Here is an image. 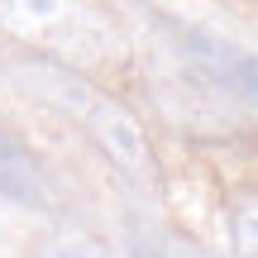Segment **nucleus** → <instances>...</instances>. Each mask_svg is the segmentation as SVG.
Masks as SVG:
<instances>
[{
    "label": "nucleus",
    "instance_id": "nucleus-1",
    "mask_svg": "<svg viewBox=\"0 0 258 258\" xmlns=\"http://www.w3.org/2000/svg\"><path fill=\"white\" fill-rule=\"evenodd\" d=\"M19 82L43 105H53L62 120H72L82 129L96 144V153H101L129 186H139V191H148V196H163L158 148H153V139H148L144 120H139L124 101H115L110 91L86 82L77 67H62V62H53V57H48V62H24L19 67Z\"/></svg>",
    "mask_w": 258,
    "mask_h": 258
},
{
    "label": "nucleus",
    "instance_id": "nucleus-2",
    "mask_svg": "<svg viewBox=\"0 0 258 258\" xmlns=\"http://www.w3.org/2000/svg\"><path fill=\"white\" fill-rule=\"evenodd\" d=\"M0 29L77 72H105L129 57V38L105 0H0Z\"/></svg>",
    "mask_w": 258,
    "mask_h": 258
},
{
    "label": "nucleus",
    "instance_id": "nucleus-3",
    "mask_svg": "<svg viewBox=\"0 0 258 258\" xmlns=\"http://www.w3.org/2000/svg\"><path fill=\"white\" fill-rule=\"evenodd\" d=\"M158 24H163V34L177 43L182 62L191 67L196 77H206L215 91H225L239 105L258 110V53L230 43V38H220V34H211V29L182 24V19H158Z\"/></svg>",
    "mask_w": 258,
    "mask_h": 258
},
{
    "label": "nucleus",
    "instance_id": "nucleus-4",
    "mask_svg": "<svg viewBox=\"0 0 258 258\" xmlns=\"http://www.w3.org/2000/svg\"><path fill=\"white\" fill-rule=\"evenodd\" d=\"M0 201L24 211H53V177L43 158L10 129H0Z\"/></svg>",
    "mask_w": 258,
    "mask_h": 258
},
{
    "label": "nucleus",
    "instance_id": "nucleus-5",
    "mask_svg": "<svg viewBox=\"0 0 258 258\" xmlns=\"http://www.w3.org/2000/svg\"><path fill=\"white\" fill-rule=\"evenodd\" d=\"M124 253L129 258H239V253H211L206 244L186 239L182 230H167L153 220H134L124 230Z\"/></svg>",
    "mask_w": 258,
    "mask_h": 258
},
{
    "label": "nucleus",
    "instance_id": "nucleus-6",
    "mask_svg": "<svg viewBox=\"0 0 258 258\" xmlns=\"http://www.w3.org/2000/svg\"><path fill=\"white\" fill-rule=\"evenodd\" d=\"M34 258H115V253H110V244H105L91 225L62 215V220H53L43 234H38Z\"/></svg>",
    "mask_w": 258,
    "mask_h": 258
},
{
    "label": "nucleus",
    "instance_id": "nucleus-7",
    "mask_svg": "<svg viewBox=\"0 0 258 258\" xmlns=\"http://www.w3.org/2000/svg\"><path fill=\"white\" fill-rule=\"evenodd\" d=\"M230 244L239 258H258V191L230 196Z\"/></svg>",
    "mask_w": 258,
    "mask_h": 258
}]
</instances>
